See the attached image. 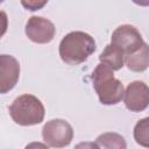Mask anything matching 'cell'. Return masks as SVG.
<instances>
[{"label":"cell","mask_w":149,"mask_h":149,"mask_svg":"<svg viewBox=\"0 0 149 149\" xmlns=\"http://www.w3.org/2000/svg\"><path fill=\"white\" fill-rule=\"evenodd\" d=\"M94 38L84 31H71L66 34L58 48L61 59L69 65H78L84 63L95 51Z\"/></svg>","instance_id":"1"},{"label":"cell","mask_w":149,"mask_h":149,"mask_svg":"<svg viewBox=\"0 0 149 149\" xmlns=\"http://www.w3.org/2000/svg\"><path fill=\"white\" fill-rule=\"evenodd\" d=\"M94 91L102 105H116L119 104L125 93L122 83L114 77L113 70L107 65L100 63L97 65L91 74Z\"/></svg>","instance_id":"2"},{"label":"cell","mask_w":149,"mask_h":149,"mask_svg":"<svg viewBox=\"0 0 149 149\" xmlns=\"http://www.w3.org/2000/svg\"><path fill=\"white\" fill-rule=\"evenodd\" d=\"M12 120L20 126H35L43 121L45 109L42 101L33 94L17 97L8 107Z\"/></svg>","instance_id":"3"},{"label":"cell","mask_w":149,"mask_h":149,"mask_svg":"<svg viewBox=\"0 0 149 149\" xmlns=\"http://www.w3.org/2000/svg\"><path fill=\"white\" fill-rule=\"evenodd\" d=\"M42 137L48 147L57 149L64 148L68 147L73 139V128L63 119H52L44 123Z\"/></svg>","instance_id":"4"},{"label":"cell","mask_w":149,"mask_h":149,"mask_svg":"<svg viewBox=\"0 0 149 149\" xmlns=\"http://www.w3.org/2000/svg\"><path fill=\"white\" fill-rule=\"evenodd\" d=\"M144 41L142 35L132 24H121L113 31L111 36V44L118 47L125 56L132 55L141 49Z\"/></svg>","instance_id":"5"},{"label":"cell","mask_w":149,"mask_h":149,"mask_svg":"<svg viewBox=\"0 0 149 149\" xmlns=\"http://www.w3.org/2000/svg\"><path fill=\"white\" fill-rule=\"evenodd\" d=\"M27 37L34 43L45 44L54 40L56 34L55 24L43 16H30L24 28Z\"/></svg>","instance_id":"6"},{"label":"cell","mask_w":149,"mask_h":149,"mask_svg":"<svg viewBox=\"0 0 149 149\" xmlns=\"http://www.w3.org/2000/svg\"><path fill=\"white\" fill-rule=\"evenodd\" d=\"M123 102L130 112H142L149 105V88L144 81L135 80L128 84L123 93Z\"/></svg>","instance_id":"7"},{"label":"cell","mask_w":149,"mask_h":149,"mask_svg":"<svg viewBox=\"0 0 149 149\" xmlns=\"http://www.w3.org/2000/svg\"><path fill=\"white\" fill-rule=\"evenodd\" d=\"M20 78L19 61L7 54L0 55V94L12 91Z\"/></svg>","instance_id":"8"},{"label":"cell","mask_w":149,"mask_h":149,"mask_svg":"<svg viewBox=\"0 0 149 149\" xmlns=\"http://www.w3.org/2000/svg\"><path fill=\"white\" fill-rule=\"evenodd\" d=\"M100 63L107 65L113 71H118L123 66L125 63V54L115 45L107 44L104 49V51L99 55Z\"/></svg>","instance_id":"9"},{"label":"cell","mask_w":149,"mask_h":149,"mask_svg":"<svg viewBox=\"0 0 149 149\" xmlns=\"http://www.w3.org/2000/svg\"><path fill=\"white\" fill-rule=\"evenodd\" d=\"M125 62L127 68L133 72H143L149 65V48L144 42L140 50L136 52L125 56Z\"/></svg>","instance_id":"10"},{"label":"cell","mask_w":149,"mask_h":149,"mask_svg":"<svg viewBox=\"0 0 149 149\" xmlns=\"http://www.w3.org/2000/svg\"><path fill=\"white\" fill-rule=\"evenodd\" d=\"M99 149H127L125 137L115 132H107L100 134L94 142Z\"/></svg>","instance_id":"11"},{"label":"cell","mask_w":149,"mask_h":149,"mask_svg":"<svg viewBox=\"0 0 149 149\" xmlns=\"http://www.w3.org/2000/svg\"><path fill=\"white\" fill-rule=\"evenodd\" d=\"M134 139L137 144L149 147V118H143L137 121L134 127Z\"/></svg>","instance_id":"12"},{"label":"cell","mask_w":149,"mask_h":149,"mask_svg":"<svg viewBox=\"0 0 149 149\" xmlns=\"http://www.w3.org/2000/svg\"><path fill=\"white\" fill-rule=\"evenodd\" d=\"M47 2H48V1H45V0H44V1L29 0V1H21V5H22L26 9L34 12V10H38V9H41L43 6H45V5H47Z\"/></svg>","instance_id":"13"},{"label":"cell","mask_w":149,"mask_h":149,"mask_svg":"<svg viewBox=\"0 0 149 149\" xmlns=\"http://www.w3.org/2000/svg\"><path fill=\"white\" fill-rule=\"evenodd\" d=\"M8 28V16L3 10H0V38L5 35Z\"/></svg>","instance_id":"14"},{"label":"cell","mask_w":149,"mask_h":149,"mask_svg":"<svg viewBox=\"0 0 149 149\" xmlns=\"http://www.w3.org/2000/svg\"><path fill=\"white\" fill-rule=\"evenodd\" d=\"M74 149H99V148L94 142L85 141V142H79L78 144H76Z\"/></svg>","instance_id":"15"},{"label":"cell","mask_w":149,"mask_h":149,"mask_svg":"<svg viewBox=\"0 0 149 149\" xmlns=\"http://www.w3.org/2000/svg\"><path fill=\"white\" fill-rule=\"evenodd\" d=\"M24 149H49V147L42 142H30L24 147Z\"/></svg>","instance_id":"16"}]
</instances>
